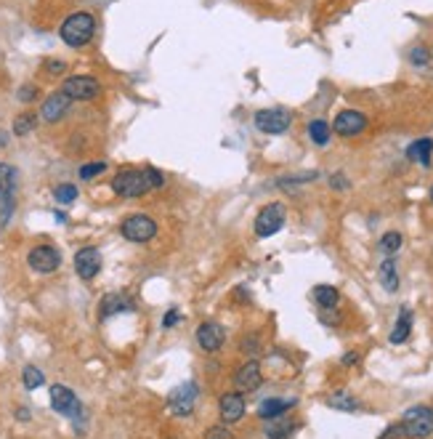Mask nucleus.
<instances>
[{"mask_svg": "<svg viewBox=\"0 0 433 439\" xmlns=\"http://www.w3.org/2000/svg\"><path fill=\"white\" fill-rule=\"evenodd\" d=\"M293 405H295V399H277V396H271V399H263V402H260L258 416L263 418V420H271V418L284 416Z\"/></svg>", "mask_w": 433, "mask_h": 439, "instance_id": "obj_17", "label": "nucleus"}, {"mask_svg": "<svg viewBox=\"0 0 433 439\" xmlns=\"http://www.w3.org/2000/svg\"><path fill=\"white\" fill-rule=\"evenodd\" d=\"M27 263H29V269L38 272V274H51V272H56V269L62 266V253H59L53 245H38V248L29 250Z\"/></svg>", "mask_w": 433, "mask_h": 439, "instance_id": "obj_5", "label": "nucleus"}, {"mask_svg": "<svg viewBox=\"0 0 433 439\" xmlns=\"http://www.w3.org/2000/svg\"><path fill=\"white\" fill-rule=\"evenodd\" d=\"M293 431H295V423L284 416L271 418V420L266 423V437L269 439H287Z\"/></svg>", "mask_w": 433, "mask_h": 439, "instance_id": "obj_21", "label": "nucleus"}, {"mask_svg": "<svg viewBox=\"0 0 433 439\" xmlns=\"http://www.w3.org/2000/svg\"><path fill=\"white\" fill-rule=\"evenodd\" d=\"M218 413L223 423H237L239 418L245 416V396L239 392H229L218 399Z\"/></svg>", "mask_w": 433, "mask_h": 439, "instance_id": "obj_15", "label": "nucleus"}, {"mask_svg": "<svg viewBox=\"0 0 433 439\" xmlns=\"http://www.w3.org/2000/svg\"><path fill=\"white\" fill-rule=\"evenodd\" d=\"M412 333V311L410 309H401V314H399V320H396V325L391 330V344H404L407 338H410Z\"/></svg>", "mask_w": 433, "mask_h": 439, "instance_id": "obj_20", "label": "nucleus"}, {"mask_svg": "<svg viewBox=\"0 0 433 439\" xmlns=\"http://www.w3.org/2000/svg\"><path fill=\"white\" fill-rule=\"evenodd\" d=\"M380 439H407V434H404V426H401V423H391L388 429L380 434Z\"/></svg>", "mask_w": 433, "mask_h": 439, "instance_id": "obj_34", "label": "nucleus"}, {"mask_svg": "<svg viewBox=\"0 0 433 439\" xmlns=\"http://www.w3.org/2000/svg\"><path fill=\"white\" fill-rule=\"evenodd\" d=\"M380 283L388 293H396L399 290V272H396V261L393 259H386L380 263Z\"/></svg>", "mask_w": 433, "mask_h": 439, "instance_id": "obj_23", "label": "nucleus"}, {"mask_svg": "<svg viewBox=\"0 0 433 439\" xmlns=\"http://www.w3.org/2000/svg\"><path fill=\"white\" fill-rule=\"evenodd\" d=\"M5 144H8V133L0 131V147H5Z\"/></svg>", "mask_w": 433, "mask_h": 439, "instance_id": "obj_42", "label": "nucleus"}, {"mask_svg": "<svg viewBox=\"0 0 433 439\" xmlns=\"http://www.w3.org/2000/svg\"><path fill=\"white\" fill-rule=\"evenodd\" d=\"M314 298H317V304L322 309H335L338 301H341V293L332 285H317L314 287Z\"/></svg>", "mask_w": 433, "mask_h": 439, "instance_id": "obj_24", "label": "nucleus"}, {"mask_svg": "<svg viewBox=\"0 0 433 439\" xmlns=\"http://www.w3.org/2000/svg\"><path fill=\"white\" fill-rule=\"evenodd\" d=\"M239 349L245 351H250V354H258V338L256 335H250V338H242V344H239Z\"/></svg>", "mask_w": 433, "mask_h": 439, "instance_id": "obj_37", "label": "nucleus"}, {"mask_svg": "<svg viewBox=\"0 0 433 439\" xmlns=\"http://www.w3.org/2000/svg\"><path fill=\"white\" fill-rule=\"evenodd\" d=\"M104 171H107V163H86V165L80 168V178H83V181H90V178L101 176Z\"/></svg>", "mask_w": 433, "mask_h": 439, "instance_id": "obj_31", "label": "nucleus"}, {"mask_svg": "<svg viewBox=\"0 0 433 439\" xmlns=\"http://www.w3.org/2000/svg\"><path fill=\"white\" fill-rule=\"evenodd\" d=\"M59 35H62V40H64L66 45L80 48V45H86L93 40V35H96V19H93L90 14H86V11L72 14V16H66L64 19Z\"/></svg>", "mask_w": 433, "mask_h": 439, "instance_id": "obj_1", "label": "nucleus"}, {"mask_svg": "<svg viewBox=\"0 0 433 439\" xmlns=\"http://www.w3.org/2000/svg\"><path fill=\"white\" fill-rule=\"evenodd\" d=\"M290 123H293L290 112L280 110V107L256 112V128L263 131V133H284L287 128H290Z\"/></svg>", "mask_w": 433, "mask_h": 439, "instance_id": "obj_8", "label": "nucleus"}, {"mask_svg": "<svg viewBox=\"0 0 433 439\" xmlns=\"http://www.w3.org/2000/svg\"><path fill=\"white\" fill-rule=\"evenodd\" d=\"M35 96H38V86H22L19 88V102H35Z\"/></svg>", "mask_w": 433, "mask_h": 439, "instance_id": "obj_35", "label": "nucleus"}, {"mask_svg": "<svg viewBox=\"0 0 433 439\" xmlns=\"http://www.w3.org/2000/svg\"><path fill=\"white\" fill-rule=\"evenodd\" d=\"M223 338H226V333L223 328L218 325V322H202L199 328H197V344H199V349L208 351V354H213L223 346Z\"/></svg>", "mask_w": 433, "mask_h": 439, "instance_id": "obj_14", "label": "nucleus"}, {"mask_svg": "<svg viewBox=\"0 0 433 439\" xmlns=\"http://www.w3.org/2000/svg\"><path fill=\"white\" fill-rule=\"evenodd\" d=\"M69 107H72V99L66 96L64 91H56V93H51L43 102L40 117H43L45 123H59L66 112H69Z\"/></svg>", "mask_w": 433, "mask_h": 439, "instance_id": "obj_12", "label": "nucleus"}, {"mask_svg": "<svg viewBox=\"0 0 433 439\" xmlns=\"http://www.w3.org/2000/svg\"><path fill=\"white\" fill-rule=\"evenodd\" d=\"M431 154H433V141L431 139H417V141H412L410 150H407V157H410L412 163H420V165H431Z\"/></svg>", "mask_w": 433, "mask_h": 439, "instance_id": "obj_18", "label": "nucleus"}, {"mask_svg": "<svg viewBox=\"0 0 433 439\" xmlns=\"http://www.w3.org/2000/svg\"><path fill=\"white\" fill-rule=\"evenodd\" d=\"M43 69L48 72V75H62V72H66V64L64 62H56V59H51V62H45Z\"/></svg>", "mask_w": 433, "mask_h": 439, "instance_id": "obj_36", "label": "nucleus"}, {"mask_svg": "<svg viewBox=\"0 0 433 439\" xmlns=\"http://www.w3.org/2000/svg\"><path fill=\"white\" fill-rule=\"evenodd\" d=\"M284 226V208L271 202L266 208H260V213L256 216V235L258 237H271Z\"/></svg>", "mask_w": 433, "mask_h": 439, "instance_id": "obj_7", "label": "nucleus"}, {"mask_svg": "<svg viewBox=\"0 0 433 439\" xmlns=\"http://www.w3.org/2000/svg\"><path fill=\"white\" fill-rule=\"evenodd\" d=\"M22 381L27 389H40L45 383V375H43V370H38L35 365H27L22 373Z\"/></svg>", "mask_w": 433, "mask_h": 439, "instance_id": "obj_27", "label": "nucleus"}, {"mask_svg": "<svg viewBox=\"0 0 433 439\" xmlns=\"http://www.w3.org/2000/svg\"><path fill=\"white\" fill-rule=\"evenodd\" d=\"M51 407L66 418L80 416V410H83V407H80V399L75 396V392L66 389V386H62V383L51 386Z\"/></svg>", "mask_w": 433, "mask_h": 439, "instance_id": "obj_9", "label": "nucleus"}, {"mask_svg": "<svg viewBox=\"0 0 433 439\" xmlns=\"http://www.w3.org/2000/svg\"><path fill=\"white\" fill-rule=\"evenodd\" d=\"M112 192L120 195V198H141L149 192V184H147V176L144 171H136V168H125L112 178Z\"/></svg>", "mask_w": 433, "mask_h": 439, "instance_id": "obj_3", "label": "nucleus"}, {"mask_svg": "<svg viewBox=\"0 0 433 439\" xmlns=\"http://www.w3.org/2000/svg\"><path fill=\"white\" fill-rule=\"evenodd\" d=\"M35 126H38V115L35 112H24V115H19L14 120V133L16 136H27L29 131H35Z\"/></svg>", "mask_w": 433, "mask_h": 439, "instance_id": "obj_26", "label": "nucleus"}, {"mask_svg": "<svg viewBox=\"0 0 433 439\" xmlns=\"http://www.w3.org/2000/svg\"><path fill=\"white\" fill-rule=\"evenodd\" d=\"M195 399H197V383L189 381L184 386H178L173 394H171V410L173 416H192L195 410Z\"/></svg>", "mask_w": 433, "mask_h": 439, "instance_id": "obj_13", "label": "nucleus"}, {"mask_svg": "<svg viewBox=\"0 0 433 439\" xmlns=\"http://www.w3.org/2000/svg\"><path fill=\"white\" fill-rule=\"evenodd\" d=\"M53 200L62 202V205L75 202V200H77V187H75V184H59V187L53 189Z\"/></svg>", "mask_w": 433, "mask_h": 439, "instance_id": "obj_28", "label": "nucleus"}, {"mask_svg": "<svg viewBox=\"0 0 433 439\" xmlns=\"http://www.w3.org/2000/svg\"><path fill=\"white\" fill-rule=\"evenodd\" d=\"M356 362H359V354H356V351H351V354L343 357V365H356Z\"/></svg>", "mask_w": 433, "mask_h": 439, "instance_id": "obj_40", "label": "nucleus"}, {"mask_svg": "<svg viewBox=\"0 0 433 439\" xmlns=\"http://www.w3.org/2000/svg\"><path fill=\"white\" fill-rule=\"evenodd\" d=\"M205 439H234V437H232V431L226 429V423H221V426H210V429L205 431Z\"/></svg>", "mask_w": 433, "mask_h": 439, "instance_id": "obj_33", "label": "nucleus"}, {"mask_svg": "<svg viewBox=\"0 0 433 439\" xmlns=\"http://www.w3.org/2000/svg\"><path fill=\"white\" fill-rule=\"evenodd\" d=\"M120 232H123V237L130 242H149L157 235V221L152 216H147V213H133L128 219L123 221V226H120Z\"/></svg>", "mask_w": 433, "mask_h": 439, "instance_id": "obj_4", "label": "nucleus"}, {"mask_svg": "<svg viewBox=\"0 0 433 439\" xmlns=\"http://www.w3.org/2000/svg\"><path fill=\"white\" fill-rule=\"evenodd\" d=\"M125 309H128V301H125L120 293H109V296H104V298H101L99 317H101V320H107V317L117 314V311H125Z\"/></svg>", "mask_w": 433, "mask_h": 439, "instance_id": "obj_22", "label": "nucleus"}, {"mask_svg": "<svg viewBox=\"0 0 433 439\" xmlns=\"http://www.w3.org/2000/svg\"><path fill=\"white\" fill-rule=\"evenodd\" d=\"M367 128V117L362 115V112L356 110H346L341 112L338 117H335V123H332V131L338 133V136H346V139H351V136H359V133Z\"/></svg>", "mask_w": 433, "mask_h": 439, "instance_id": "obj_10", "label": "nucleus"}, {"mask_svg": "<svg viewBox=\"0 0 433 439\" xmlns=\"http://www.w3.org/2000/svg\"><path fill=\"white\" fill-rule=\"evenodd\" d=\"M75 272L80 280H93L101 272V253L96 248H83L75 253Z\"/></svg>", "mask_w": 433, "mask_h": 439, "instance_id": "obj_11", "label": "nucleus"}, {"mask_svg": "<svg viewBox=\"0 0 433 439\" xmlns=\"http://www.w3.org/2000/svg\"><path fill=\"white\" fill-rule=\"evenodd\" d=\"M404 434L410 439H428L433 434V407L428 405H415L404 413Z\"/></svg>", "mask_w": 433, "mask_h": 439, "instance_id": "obj_2", "label": "nucleus"}, {"mask_svg": "<svg viewBox=\"0 0 433 439\" xmlns=\"http://www.w3.org/2000/svg\"><path fill=\"white\" fill-rule=\"evenodd\" d=\"M144 176H147V184H149V189H160V187L165 184V176L160 174L157 168H144Z\"/></svg>", "mask_w": 433, "mask_h": 439, "instance_id": "obj_32", "label": "nucleus"}, {"mask_svg": "<svg viewBox=\"0 0 433 439\" xmlns=\"http://www.w3.org/2000/svg\"><path fill=\"white\" fill-rule=\"evenodd\" d=\"M327 405L332 410H341V413H356L362 407V402L356 396L348 394V392H332V394L327 396Z\"/></svg>", "mask_w": 433, "mask_h": 439, "instance_id": "obj_19", "label": "nucleus"}, {"mask_svg": "<svg viewBox=\"0 0 433 439\" xmlns=\"http://www.w3.org/2000/svg\"><path fill=\"white\" fill-rule=\"evenodd\" d=\"M260 383H263V375H260V365L256 359L245 362L234 373V386H237L239 392H256Z\"/></svg>", "mask_w": 433, "mask_h": 439, "instance_id": "obj_16", "label": "nucleus"}, {"mask_svg": "<svg viewBox=\"0 0 433 439\" xmlns=\"http://www.w3.org/2000/svg\"><path fill=\"white\" fill-rule=\"evenodd\" d=\"M3 192H5V187H3V178H0V198H3Z\"/></svg>", "mask_w": 433, "mask_h": 439, "instance_id": "obj_43", "label": "nucleus"}, {"mask_svg": "<svg viewBox=\"0 0 433 439\" xmlns=\"http://www.w3.org/2000/svg\"><path fill=\"white\" fill-rule=\"evenodd\" d=\"M16 418H19V420H29V410H27V407H19V410H16Z\"/></svg>", "mask_w": 433, "mask_h": 439, "instance_id": "obj_41", "label": "nucleus"}, {"mask_svg": "<svg viewBox=\"0 0 433 439\" xmlns=\"http://www.w3.org/2000/svg\"><path fill=\"white\" fill-rule=\"evenodd\" d=\"M178 320H181V311H178V309H171V311L165 314V320H162V328H173Z\"/></svg>", "mask_w": 433, "mask_h": 439, "instance_id": "obj_39", "label": "nucleus"}, {"mask_svg": "<svg viewBox=\"0 0 433 439\" xmlns=\"http://www.w3.org/2000/svg\"><path fill=\"white\" fill-rule=\"evenodd\" d=\"M410 62L415 67H428V62H431L428 48H425V45H415V48L410 51Z\"/></svg>", "mask_w": 433, "mask_h": 439, "instance_id": "obj_30", "label": "nucleus"}, {"mask_svg": "<svg viewBox=\"0 0 433 439\" xmlns=\"http://www.w3.org/2000/svg\"><path fill=\"white\" fill-rule=\"evenodd\" d=\"M330 136H332V131H330V126H327L325 120H311V123H308V139H311L314 144L325 147L327 141H330Z\"/></svg>", "mask_w": 433, "mask_h": 439, "instance_id": "obj_25", "label": "nucleus"}, {"mask_svg": "<svg viewBox=\"0 0 433 439\" xmlns=\"http://www.w3.org/2000/svg\"><path fill=\"white\" fill-rule=\"evenodd\" d=\"M401 235H399V232H386V235H383V237H380V250H383V253H396V250H399V248H401Z\"/></svg>", "mask_w": 433, "mask_h": 439, "instance_id": "obj_29", "label": "nucleus"}, {"mask_svg": "<svg viewBox=\"0 0 433 439\" xmlns=\"http://www.w3.org/2000/svg\"><path fill=\"white\" fill-rule=\"evenodd\" d=\"M69 99H77V102H90V99H96L99 93H101V86H99V80L96 78H88V75H72V78H66L64 86H62Z\"/></svg>", "mask_w": 433, "mask_h": 439, "instance_id": "obj_6", "label": "nucleus"}, {"mask_svg": "<svg viewBox=\"0 0 433 439\" xmlns=\"http://www.w3.org/2000/svg\"><path fill=\"white\" fill-rule=\"evenodd\" d=\"M330 187H332V189H348L351 184L346 181V176H343V174H332V178H330Z\"/></svg>", "mask_w": 433, "mask_h": 439, "instance_id": "obj_38", "label": "nucleus"}, {"mask_svg": "<svg viewBox=\"0 0 433 439\" xmlns=\"http://www.w3.org/2000/svg\"><path fill=\"white\" fill-rule=\"evenodd\" d=\"M431 202H433V187H431Z\"/></svg>", "mask_w": 433, "mask_h": 439, "instance_id": "obj_44", "label": "nucleus"}]
</instances>
